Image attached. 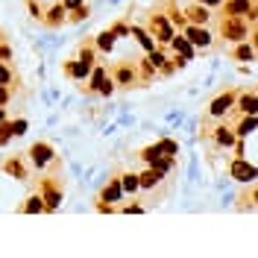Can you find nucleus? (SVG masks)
Masks as SVG:
<instances>
[{"label":"nucleus","instance_id":"f257e3e1","mask_svg":"<svg viewBox=\"0 0 258 258\" xmlns=\"http://www.w3.org/2000/svg\"><path fill=\"white\" fill-rule=\"evenodd\" d=\"M232 176L241 179V182H250V179H256V167L253 164H244V161H235L232 164Z\"/></svg>","mask_w":258,"mask_h":258},{"label":"nucleus","instance_id":"f03ea898","mask_svg":"<svg viewBox=\"0 0 258 258\" xmlns=\"http://www.w3.org/2000/svg\"><path fill=\"white\" fill-rule=\"evenodd\" d=\"M188 38H191L194 44H202V47L211 41V38H208V32H205V30H196V27H191V30H188Z\"/></svg>","mask_w":258,"mask_h":258},{"label":"nucleus","instance_id":"7ed1b4c3","mask_svg":"<svg viewBox=\"0 0 258 258\" xmlns=\"http://www.w3.org/2000/svg\"><path fill=\"white\" fill-rule=\"evenodd\" d=\"M32 159L38 161V164H44V161L50 159V150H47L44 144H38V147H32Z\"/></svg>","mask_w":258,"mask_h":258},{"label":"nucleus","instance_id":"20e7f679","mask_svg":"<svg viewBox=\"0 0 258 258\" xmlns=\"http://www.w3.org/2000/svg\"><path fill=\"white\" fill-rule=\"evenodd\" d=\"M247 9H250V0H232V6H229L232 15H244Z\"/></svg>","mask_w":258,"mask_h":258},{"label":"nucleus","instance_id":"39448f33","mask_svg":"<svg viewBox=\"0 0 258 258\" xmlns=\"http://www.w3.org/2000/svg\"><path fill=\"white\" fill-rule=\"evenodd\" d=\"M241 109L250 112V115H256V112H258V100H256V97H244V100H241Z\"/></svg>","mask_w":258,"mask_h":258},{"label":"nucleus","instance_id":"423d86ee","mask_svg":"<svg viewBox=\"0 0 258 258\" xmlns=\"http://www.w3.org/2000/svg\"><path fill=\"white\" fill-rule=\"evenodd\" d=\"M229 103H232V97H220V100H214L211 112H214V115H220V112H226V109H229Z\"/></svg>","mask_w":258,"mask_h":258},{"label":"nucleus","instance_id":"0eeeda50","mask_svg":"<svg viewBox=\"0 0 258 258\" xmlns=\"http://www.w3.org/2000/svg\"><path fill=\"white\" fill-rule=\"evenodd\" d=\"M153 182H159V170H147L141 179V185H153Z\"/></svg>","mask_w":258,"mask_h":258},{"label":"nucleus","instance_id":"6e6552de","mask_svg":"<svg viewBox=\"0 0 258 258\" xmlns=\"http://www.w3.org/2000/svg\"><path fill=\"white\" fill-rule=\"evenodd\" d=\"M124 188H127V191H135V188H138V179H135V176H127V179H124Z\"/></svg>","mask_w":258,"mask_h":258},{"label":"nucleus","instance_id":"1a4fd4ad","mask_svg":"<svg viewBox=\"0 0 258 258\" xmlns=\"http://www.w3.org/2000/svg\"><path fill=\"white\" fill-rule=\"evenodd\" d=\"M256 129V121H244L241 124V135H247V132H253Z\"/></svg>","mask_w":258,"mask_h":258},{"label":"nucleus","instance_id":"9d476101","mask_svg":"<svg viewBox=\"0 0 258 258\" xmlns=\"http://www.w3.org/2000/svg\"><path fill=\"white\" fill-rule=\"evenodd\" d=\"M100 47H106V50L112 47V35H109V32H103V35H100Z\"/></svg>","mask_w":258,"mask_h":258},{"label":"nucleus","instance_id":"9b49d317","mask_svg":"<svg viewBox=\"0 0 258 258\" xmlns=\"http://www.w3.org/2000/svg\"><path fill=\"white\" fill-rule=\"evenodd\" d=\"M176 50H182V53H185V56H191V47H188V41H182V38H179V41H176Z\"/></svg>","mask_w":258,"mask_h":258},{"label":"nucleus","instance_id":"f8f14e48","mask_svg":"<svg viewBox=\"0 0 258 258\" xmlns=\"http://www.w3.org/2000/svg\"><path fill=\"white\" fill-rule=\"evenodd\" d=\"M106 196H109V199H118V196H121V188H118V185H112V188L106 191Z\"/></svg>","mask_w":258,"mask_h":258},{"label":"nucleus","instance_id":"ddd939ff","mask_svg":"<svg viewBox=\"0 0 258 258\" xmlns=\"http://www.w3.org/2000/svg\"><path fill=\"white\" fill-rule=\"evenodd\" d=\"M250 56H253L250 47H241V50H238V59H250Z\"/></svg>","mask_w":258,"mask_h":258},{"label":"nucleus","instance_id":"4468645a","mask_svg":"<svg viewBox=\"0 0 258 258\" xmlns=\"http://www.w3.org/2000/svg\"><path fill=\"white\" fill-rule=\"evenodd\" d=\"M6 79H9V73H6V70H3V67H0V85H3V82H6Z\"/></svg>","mask_w":258,"mask_h":258},{"label":"nucleus","instance_id":"2eb2a0df","mask_svg":"<svg viewBox=\"0 0 258 258\" xmlns=\"http://www.w3.org/2000/svg\"><path fill=\"white\" fill-rule=\"evenodd\" d=\"M67 6H70V9H76V6H79V0H67Z\"/></svg>","mask_w":258,"mask_h":258},{"label":"nucleus","instance_id":"dca6fc26","mask_svg":"<svg viewBox=\"0 0 258 258\" xmlns=\"http://www.w3.org/2000/svg\"><path fill=\"white\" fill-rule=\"evenodd\" d=\"M205 3H220V0H205Z\"/></svg>","mask_w":258,"mask_h":258}]
</instances>
